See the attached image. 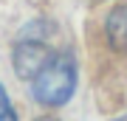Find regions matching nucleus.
Wrapping results in <instances>:
<instances>
[{
	"instance_id": "6",
	"label": "nucleus",
	"mask_w": 127,
	"mask_h": 121,
	"mask_svg": "<svg viewBox=\"0 0 127 121\" xmlns=\"http://www.w3.org/2000/svg\"><path fill=\"white\" fill-rule=\"evenodd\" d=\"M116 121H127V116H122V118H116Z\"/></svg>"
},
{
	"instance_id": "4",
	"label": "nucleus",
	"mask_w": 127,
	"mask_h": 121,
	"mask_svg": "<svg viewBox=\"0 0 127 121\" xmlns=\"http://www.w3.org/2000/svg\"><path fill=\"white\" fill-rule=\"evenodd\" d=\"M0 121H17V113H14L11 101H9V93H6L3 85H0Z\"/></svg>"
},
{
	"instance_id": "1",
	"label": "nucleus",
	"mask_w": 127,
	"mask_h": 121,
	"mask_svg": "<svg viewBox=\"0 0 127 121\" xmlns=\"http://www.w3.org/2000/svg\"><path fill=\"white\" fill-rule=\"evenodd\" d=\"M76 90V62L71 54H51L48 62L34 73L31 96L45 107H62Z\"/></svg>"
},
{
	"instance_id": "3",
	"label": "nucleus",
	"mask_w": 127,
	"mask_h": 121,
	"mask_svg": "<svg viewBox=\"0 0 127 121\" xmlns=\"http://www.w3.org/2000/svg\"><path fill=\"white\" fill-rule=\"evenodd\" d=\"M104 31H107V42L113 45L116 51L127 54V3L116 6V9L107 14Z\"/></svg>"
},
{
	"instance_id": "5",
	"label": "nucleus",
	"mask_w": 127,
	"mask_h": 121,
	"mask_svg": "<svg viewBox=\"0 0 127 121\" xmlns=\"http://www.w3.org/2000/svg\"><path fill=\"white\" fill-rule=\"evenodd\" d=\"M37 121H59V118H54V116H42V118H37Z\"/></svg>"
},
{
	"instance_id": "2",
	"label": "nucleus",
	"mask_w": 127,
	"mask_h": 121,
	"mask_svg": "<svg viewBox=\"0 0 127 121\" xmlns=\"http://www.w3.org/2000/svg\"><path fill=\"white\" fill-rule=\"evenodd\" d=\"M48 56H51V51L42 42L26 40V42H20L14 48V68H17V73L23 79H34V73L48 62Z\"/></svg>"
}]
</instances>
